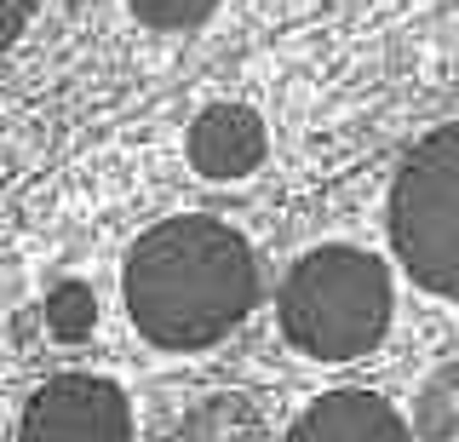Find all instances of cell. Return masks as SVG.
Returning a JSON list of instances; mask_svg holds the SVG:
<instances>
[{"mask_svg": "<svg viewBox=\"0 0 459 442\" xmlns=\"http://www.w3.org/2000/svg\"><path fill=\"white\" fill-rule=\"evenodd\" d=\"M126 316L161 351H207L258 305V259L224 219H161L121 270Z\"/></svg>", "mask_w": 459, "mask_h": 442, "instance_id": "6da1fadb", "label": "cell"}, {"mask_svg": "<svg viewBox=\"0 0 459 442\" xmlns=\"http://www.w3.org/2000/svg\"><path fill=\"white\" fill-rule=\"evenodd\" d=\"M391 270L362 247H316L281 282L276 316L293 351L316 362H356L391 334Z\"/></svg>", "mask_w": 459, "mask_h": 442, "instance_id": "7a4b0ae2", "label": "cell"}, {"mask_svg": "<svg viewBox=\"0 0 459 442\" xmlns=\"http://www.w3.org/2000/svg\"><path fill=\"white\" fill-rule=\"evenodd\" d=\"M391 247L413 288L459 299V121L425 133L391 184Z\"/></svg>", "mask_w": 459, "mask_h": 442, "instance_id": "3957f363", "label": "cell"}, {"mask_svg": "<svg viewBox=\"0 0 459 442\" xmlns=\"http://www.w3.org/2000/svg\"><path fill=\"white\" fill-rule=\"evenodd\" d=\"M18 442H133L126 391L98 374H57L23 403Z\"/></svg>", "mask_w": 459, "mask_h": 442, "instance_id": "277c9868", "label": "cell"}, {"mask_svg": "<svg viewBox=\"0 0 459 442\" xmlns=\"http://www.w3.org/2000/svg\"><path fill=\"white\" fill-rule=\"evenodd\" d=\"M190 167L201 178H247L258 173V161H264V150H270V133H264V121H258V109L247 104H207L201 116L190 121Z\"/></svg>", "mask_w": 459, "mask_h": 442, "instance_id": "5b68a950", "label": "cell"}, {"mask_svg": "<svg viewBox=\"0 0 459 442\" xmlns=\"http://www.w3.org/2000/svg\"><path fill=\"white\" fill-rule=\"evenodd\" d=\"M287 442H413V431L379 391H322L287 425Z\"/></svg>", "mask_w": 459, "mask_h": 442, "instance_id": "8992f818", "label": "cell"}, {"mask_svg": "<svg viewBox=\"0 0 459 442\" xmlns=\"http://www.w3.org/2000/svg\"><path fill=\"white\" fill-rule=\"evenodd\" d=\"M167 442H264V420L241 396H207L172 425Z\"/></svg>", "mask_w": 459, "mask_h": 442, "instance_id": "52a82bcc", "label": "cell"}, {"mask_svg": "<svg viewBox=\"0 0 459 442\" xmlns=\"http://www.w3.org/2000/svg\"><path fill=\"white\" fill-rule=\"evenodd\" d=\"M92 322H98V299H92V288H81V282H64V288L47 293V334H52V339L75 345V339L92 334Z\"/></svg>", "mask_w": 459, "mask_h": 442, "instance_id": "ba28073f", "label": "cell"}, {"mask_svg": "<svg viewBox=\"0 0 459 442\" xmlns=\"http://www.w3.org/2000/svg\"><path fill=\"white\" fill-rule=\"evenodd\" d=\"M126 6L150 30H201L219 12V0H126Z\"/></svg>", "mask_w": 459, "mask_h": 442, "instance_id": "9c48e42d", "label": "cell"}, {"mask_svg": "<svg viewBox=\"0 0 459 442\" xmlns=\"http://www.w3.org/2000/svg\"><path fill=\"white\" fill-rule=\"evenodd\" d=\"M35 18V0H0V52L23 35V23Z\"/></svg>", "mask_w": 459, "mask_h": 442, "instance_id": "30bf717a", "label": "cell"}]
</instances>
